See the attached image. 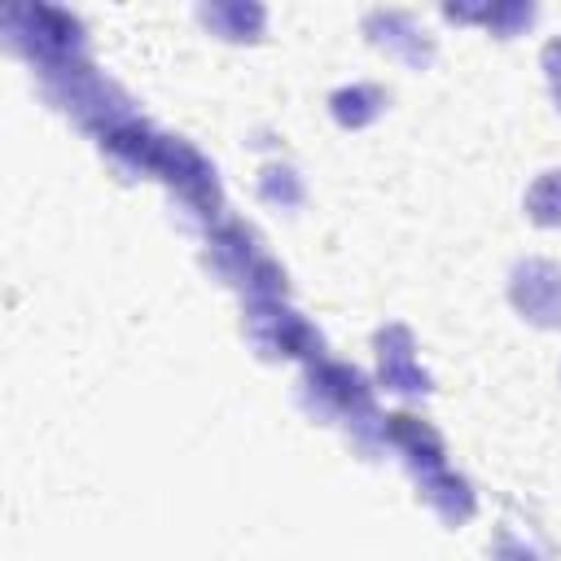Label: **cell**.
Listing matches in <instances>:
<instances>
[{"label":"cell","instance_id":"17","mask_svg":"<svg viewBox=\"0 0 561 561\" xmlns=\"http://www.w3.org/2000/svg\"><path fill=\"white\" fill-rule=\"evenodd\" d=\"M495 557H500V561H539V557H535L530 548H522L508 530H500V535H495Z\"/></svg>","mask_w":561,"mask_h":561},{"label":"cell","instance_id":"9","mask_svg":"<svg viewBox=\"0 0 561 561\" xmlns=\"http://www.w3.org/2000/svg\"><path fill=\"white\" fill-rule=\"evenodd\" d=\"M381 438H386L394 451H403V460L412 465L416 478L443 469V443H438V434H434L425 421H416V416H408V412H394V416L381 421Z\"/></svg>","mask_w":561,"mask_h":561},{"label":"cell","instance_id":"2","mask_svg":"<svg viewBox=\"0 0 561 561\" xmlns=\"http://www.w3.org/2000/svg\"><path fill=\"white\" fill-rule=\"evenodd\" d=\"M206 263L228 280V285H241L254 302H276L285 294V272L267 259L263 241L254 237V228H245L241 219H228L224 228L210 232L206 241Z\"/></svg>","mask_w":561,"mask_h":561},{"label":"cell","instance_id":"6","mask_svg":"<svg viewBox=\"0 0 561 561\" xmlns=\"http://www.w3.org/2000/svg\"><path fill=\"white\" fill-rule=\"evenodd\" d=\"M250 342L267 355H320V333L280 302H254L245 316Z\"/></svg>","mask_w":561,"mask_h":561},{"label":"cell","instance_id":"19","mask_svg":"<svg viewBox=\"0 0 561 561\" xmlns=\"http://www.w3.org/2000/svg\"><path fill=\"white\" fill-rule=\"evenodd\" d=\"M557 110H561V83H557Z\"/></svg>","mask_w":561,"mask_h":561},{"label":"cell","instance_id":"15","mask_svg":"<svg viewBox=\"0 0 561 561\" xmlns=\"http://www.w3.org/2000/svg\"><path fill=\"white\" fill-rule=\"evenodd\" d=\"M259 197H263L267 206H280V210L298 206V202H302V180H298V171H294V167H280V162L263 167V171H259Z\"/></svg>","mask_w":561,"mask_h":561},{"label":"cell","instance_id":"4","mask_svg":"<svg viewBox=\"0 0 561 561\" xmlns=\"http://www.w3.org/2000/svg\"><path fill=\"white\" fill-rule=\"evenodd\" d=\"M153 175L167 180V188L175 193L184 219H197V224L215 219V210H219V180H215V167L188 140L162 136L158 153H153Z\"/></svg>","mask_w":561,"mask_h":561},{"label":"cell","instance_id":"8","mask_svg":"<svg viewBox=\"0 0 561 561\" xmlns=\"http://www.w3.org/2000/svg\"><path fill=\"white\" fill-rule=\"evenodd\" d=\"M364 31H368V39H373L377 48H386L390 57H399V61H408V66H430V57H434V39H430L425 26H421L412 13H403V9H373V13L364 18Z\"/></svg>","mask_w":561,"mask_h":561},{"label":"cell","instance_id":"3","mask_svg":"<svg viewBox=\"0 0 561 561\" xmlns=\"http://www.w3.org/2000/svg\"><path fill=\"white\" fill-rule=\"evenodd\" d=\"M44 92H48L53 105H61L79 127H88V131H96V136L131 118L127 96H123L110 79H101L88 61L66 66V70H57V75H44Z\"/></svg>","mask_w":561,"mask_h":561},{"label":"cell","instance_id":"5","mask_svg":"<svg viewBox=\"0 0 561 561\" xmlns=\"http://www.w3.org/2000/svg\"><path fill=\"white\" fill-rule=\"evenodd\" d=\"M302 408L320 421H368L373 416V394L368 381L337 359H320L307 377H302Z\"/></svg>","mask_w":561,"mask_h":561},{"label":"cell","instance_id":"18","mask_svg":"<svg viewBox=\"0 0 561 561\" xmlns=\"http://www.w3.org/2000/svg\"><path fill=\"white\" fill-rule=\"evenodd\" d=\"M543 70H548L552 83H561V39H552V44L543 48Z\"/></svg>","mask_w":561,"mask_h":561},{"label":"cell","instance_id":"13","mask_svg":"<svg viewBox=\"0 0 561 561\" xmlns=\"http://www.w3.org/2000/svg\"><path fill=\"white\" fill-rule=\"evenodd\" d=\"M329 110L342 127H364L386 110V92L377 83H351V88H337L329 96Z\"/></svg>","mask_w":561,"mask_h":561},{"label":"cell","instance_id":"1","mask_svg":"<svg viewBox=\"0 0 561 561\" xmlns=\"http://www.w3.org/2000/svg\"><path fill=\"white\" fill-rule=\"evenodd\" d=\"M4 39L22 53L39 75H57L66 66L88 61V31L75 13L48 4H13L4 9Z\"/></svg>","mask_w":561,"mask_h":561},{"label":"cell","instance_id":"7","mask_svg":"<svg viewBox=\"0 0 561 561\" xmlns=\"http://www.w3.org/2000/svg\"><path fill=\"white\" fill-rule=\"evenodd\" d=\"M508 298L513 307L543 324V329H557L561 324V272L548 263V259H526L513 267V285H508Z\"/></svg>","mask_w":561,"mask_h":561},{"label":"cell","instance_id":"10","mask_svg":"<svg viewBox=\"0 0 561 561\" xmlns=\"http://www.w3.org/2000/svg\"><path fill=\"white\" fill-rule=\"evenodd\" d=\"M377 359H381V381L399 394H425L430 377L412 359V333L403 324H390L377 333Z\"/></svg>","mask_w":561,"mask_h":561},{"label":"cell","instance_id":"16","mask_svg":"<svg viewBox=\"0 0 561 561\" xmlns=\"http://www.w3.org/2000/svg\"><path fill=\"white\" fill-rule=\"evenodd\" d=\"M526 210H530V219L543 224V228H557V224H561V171H543V175L530 184Z\"/></svg>","mask_w":561,"mask_h":561},{"label":"cell","instance_id":"11","mask_svg":"<svg viewBox=\"0 0 561 561\" xmlns=\"http://www.w3.org/2000/svg\"><path fill=\"white\" fill-rule=\"evenodd\" d=\"M421 500H425L447 526H460V522H469V513H473V491H469V482L456 478V473H447V469H434V473L421 478Z\"/></svg>","mask_w":561,"mask_h":561},{"label":"cell","instance_id":"14","mask_svg":"<svg viewBox=\"0 0 561 561\" xmlns=\"http://www.w3.org/2000/svg\"><path fill=\"white\" fill-rule=\"evenodd\" d=\"M447 18H460V22H486L500 39H513V35H522L530 22H535V4H486V9H456V4H447Z\"/></svg>","mask_w":561,"mask_h":561},{"label":"cell","instance_id":"12","mask_svg":"<svg viewBox=\"0 0 561 561\" xmlns=\"http://www.w3.org/2000/svg\"><path fill=\"white\" fill-rule=\"evenodd\" d=\"M197 18L219 35V39H259L267 26V9L263 4H202Z\"/></svg>","mask_w":561,"mask_h":561}]
</instances>
